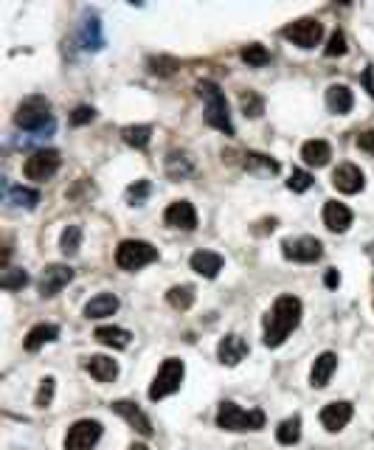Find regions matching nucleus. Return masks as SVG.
Masks as SVG:
<instances>
[{"label": "nucleus", "instance_id": "1", "mask_svg": "<svg viewBox=\"0 0 374 450\" xmlns=\"http://www.w3.org/2000/svg\"><path fill=\"white\" fill-rule=\"evenodd\" d=\"M298 324H302V302L295 295H279L270 313L265 316V346H281Z\"/></svg>", "mask_w": 374, "mask_h": 450}, {"label": "nucleus", "instance_id": "2", "mask_svg": "<svg viewBox=\"0 0 374 450\" xmlns=\"http://www.w3.org/2000/svg\"><path fill=\"white\" fill-rule=\"evenodd\" d=\"M197 93L205 99V124L226 132V135H234V121H231V113H228V102H226V93L219 91L217 82H200L197 85Z\"/></svg>", "mask_w": 374, "mask_h": 450}, {"label": "nucleus", "instance_id": "3", "mask_svg": "<svg viewBox=\"0 0 374 450\" xmlns=\"http://www.w3.org/2000/svg\"><path fill=\"white\" fill-rule=\"evenodd\" d=\"M217 428L222 430H259L265 428V414L259 408H240L237 403H222L217 411Z\"/></svg>", "mask_w": 374, "mask_h": 450}, {"label": "nucleus", "instance_id": "4", "mask_svg": "<svg viewBox=\"0 0 374 450\" xmlns=\"http://www.w3.org/2000/svg\"><path fill=\"white\" fill-rule=\"evenodd\" d=\"M183 374H186V366L180 357H166L155 374L153 386H149V400L158 403L175 391H180V383H183Z\"/></svg>", "mask_w": 374, "mask_h": 450}, {"label": "nucleus", "instance_id": "5", "mask_svg": "<svg viewBox=\"0 0 374 450\" xmlns=\"http://www.w3.org/2000/svg\"><path fill=\"white\" fill-rule=\"evenodd\" d=\"M15 124L20 130H29V132H40L42 127H51V102L45 96H29L20 102L17 113H15Z\"/></svg>", "mask_w": 374, "mask_h": 450}, {"label": "nucleus", "instance_id": "6", "mask_svg": "<svg viewBox=\"0 0 374 450\" xmlns=\"http://www.w3.org/2000/svg\"><path fill=\"white\" fill-rule=\"evenodd\" d=\"M155 259H158V248L143 242V240H124L116 248V265L121 270H138L149 262H155Z\"/></svg>", "mask_w": 374, "mask_h": 450}, {"label": "nucleus", "instance_id": "7", "mask_svg": "<svg viewBox=\"0 0 374 450\" xmlns=\"http://www.w3.org/2000/svg\"><path fill=\"white\" fill-rule=\"evenodd\" d=\"M99 439H102V422L99 419H79L65 433V450H91Z\"/></svg>", "mask_w": 374, "mask_h": 450}, {"label": "nucleus", "instance_id": "8", "mask_svg": "<svg viewBox=\"0 0 374 450\" xmlns=\"http://www.w3.org/2000/svg\"><path fill=\"white\" fill-rule=\"evenodd\" d=\"M293 45H298V48H315L318 42H321V37H324V26L315 20V17H302V20H295V23H290V26H284V31H281Z\"/></svg>", "mask_w": 374, "mask_h": 450}, {"label": "nucleus", "instance_id": "9", "mask_svg": "<svg viewBox=\"0 0 374 450\" xmlns=\"http://www.w3.org/2000/svg\"><path fill=\"white\" fill-rule=\"evenodd\" d=\"M56 169H59V153L56 149H40V153L29 155L26 164H23V175L29 180H37V183L51 180L56 175Z\"/></svg>", "mask_w": 374, "mask_h": 450}, {"label": "nucleus", "instance_id": "10", "mask_svg": "<svg viewBox=\"0 0 374 450\" xmlns=\"http://www.w3.org/2000/svg\"><path fill=\"white\" fill-rule=\"evenodd\" d=\"M281 254L293 262H315L324 254V245L315 237H298V240H284Z\"/></svg>", "mask_w": 374, "mask_h": 450}, {"label": "nucleus", "instance_id": "11", "mask_svg": "<svg viewBox=\"0 0 374 450\" xmlns=\"http://www.w3.org/2000/svg\"><path fill=\"white\" fill-rule=\"evenodd\" d=\"M70 281H73V267H68V265H45V270L40 276V295L51 298Z\"/></svg>", "mask_w": 374, "mask_h": 450}, {"label": "nucleus", "instance_id": "12", "mask_svg": "<svg viewBox=\"0 0 374 450\" xmlns=\"http://www.w3.org/2000/svg\"><path fill=\"white\" fill-rule=\"evenodd\" d=\"M164 222L169 228H180V231H194L197 228V211L189 200H175L166 214H164Z\"/></svg>", "mask_w": 374, "mask_h": 450}, {"label": "nucleus", "instance_id": "13", "mask_svg": "<svg viewBox=\"0 0 374 450\" xmlns=\"http://www.w3.org/2000/svg\"><path fill=\"white\" fill-rule=\"evenodd\" d=\"M332 186H335L341 194H357V192L366 186V178H363V172H360L354 164H341V166L332 172Z\"/></svg>", "mask_w": 374, "mask_h": 450}, {"label": "nucleus", "instance_id": "14", "mask_svg": "<svg viewBox=\"0 0 374 450\" xmlns=\"http://www.w3.org/2000/svg\"><path fill=\"white\" fill-rule=\"evenodd\" d=\"M113 411H116L118 417H124L141 436H153V422H149V417H146L135 403H130V400H116V403H113Z\"/></svg>", "mask_w": 374, "mask_h": 450}, {"label": "nucleus", "instance_id": "15", "mask_svg": "<svg viewBox=\"0 0 374 450\" xmlns=\"http://www.w3.org/2000/svg\"><path fill=\"white\" fill-rule=\"evenodd\" d=\"M338 368V355L335 352H321L313 363V371H310V386L313 389H324L329 380H332V374Z\"/></svg>", "mask_w": 374, "mask_h": 450}, {"label": "nucleus", "instance_id": "16", "mask_svg": "<svg viewBox=\"0 0 374 450\" xmlns=\"http://www.w3.org/2000/svg\"><path fill=\"white\" fill-rule=\"evenodd\" d=\"M352 414H354L352 403H329V405H324V411H321V425H324L327 430L335 433V430H341V428L349 425Z\"/></svg>", "mask_w": 374, "mask_h": 450}, {"label": "nucleus", "instance_id": "17", "mask_svg": "<svg viewBox=\"0 0 374 450\" xmlns=\"http://www.w3.org/2000/svg\"><path fill=\"white\" fill-rule=\"evenodd\" d=\"M245 355H248V343L240 335H226L217 346V357L226 366H237L240 360H245Z\"/></svg>", "mask_w": 374, "mask_h": 450}, {"label": "nucleus", "instance_id": "18", "mask_svg": "<svg viewBox=\"0 0 374 450\" xmlns=\"http://www.w3.org/2000/svg\"><path fill=\"white\" fill-rule=\"evenodd\" d=\"M324 225H327L332 234H343L349 225H352V211H349L343 203L329 200V203L324 205Z\"/></svg>", "mask_w": 374, "mask_h": 450}, {"label": "nucleus", "instance_id": "19", "mask_svg": "<svg viewBox=\"0 0 374 450\" xmlns=\"http://www.w3.org/2000/svg\"><path fill=\"white\" fill-rule=\"evenodd\" d=\"M85 368H88L91 378H96L99 383H113V380L118 378V363H116L113 357H107V355H93V357H88V360H85Z\"/></svg>", "mask_w": 374, "mask_h": 450}, {"label": "nucleus", "instance_id": "20", "mask_svg": "<svg viewBox=\"0 0 374 450\" xmlns=\"http://www.w3.org/2000/svg\"><path fill=\"white\" fill-rule=\"evenodd\" d=\"M192 270L194 273H200L203 279H214L219 270H222V256L219 254H214V251H197V254H192Z\"/></svg>", "mask_w": 374, "mask_h": 450}, {"label": "nucleus", "instance_id": "21", "mask_svg": "<svg viewBox=\"0 0 374 450\" xmlns=\"http://www.w3.org/2000/svg\"><path fill=\"white\" fill-rule=\"evenodd\" d=\"M302 158H304V164H310V166H327L329 158H332V146H329L324 138H313V141H307V143L302 146Z\"/></svg>", "mask_w": 374, "mask_h": 450}, {"label": "nucleus", "instance_id": "22", "mask_svg": "<svg viewBox=\"0 0 374 450\" xmlns=\"http://www.w3.org/2000/svg\"><path fill=\"white\" fill-rule=\"evenodd\" d=\"M118 310V298L113 293H99L85 304V318H107Z\"/></svg>", "mask_w": 374, "mask_h": 450}, {"label": "nucleus", "instance_id": "23", "mask_svg": "<svg viewBox=\"0 0 374 450\" xmlns=\"http://www.w3.org/2000/svg\"><path fill=\"white\" fill-rule=\"evenodd\" d=\"M354 104V96L346 85H329L327 88V107L335 113V116H346Z\"/></svg>", "mask_w": 374, "mask_h": 450}, {"label": "nucleus", "instance_id": "24", "mask_svg": "<svg viewBox=\"0 0 374 450\" xmlns=\"http://www.w3.org/2000/svg\"><path fill=\"white\" fill-rule=\"evenodd\" d=\"M93 338H96L99 343L110 346V349H127L132 335H130L127 329H121V327H99Z\"/></svg>", "mask_w": 374, "mask_h": 450}, {"label": "nucleus", "instance_id": "25", "mask_svg": "<svg viewBox=\"0 0 374 450\" xmlns=\"http://www.w3.org/2000/svg\"><path fill=\"white\" fill-rule=\"evenodd\" d=\"M56 335H59V329H56L54 324H37V327L26 335V349H29V352H37V349H42L45 343L56 341Z\"/></svg>", "mask_w": 374, "mask_h": 450}, {"label": "nucleus", "instance_id": "26", "mask_svg": "<svg viewBox=\"0 0 374 450\" xmlns=\"http://www.w3.org/2000/svg\"><path fill=\"white\" fill-rule=\"evenodd\" d=\"M192 172H194V164H192L189 153H172V155L166 158V175H169L172 180H183V178H189Z\"/></svg>", "mask_w": 374, "mask_h": 450}, {"label": "nucleus", "instance_id": "27", "mask_svg": "<svg viewBox=\"0 0 374 450\" xmlns=\"http://www.w3.org/2000/svg\"><path fill=\"white\" fill-rule=\"evenodd\" d=\"M121 138L124 143L135 146V149H146L149 146V138H153V127H146V124H130L121 130Z\"/></svg>", "mask_w": 374, "mask_h": 450}, {"label": "nucleus", "instance_id": "28", "mask_svg": "<svg viewBox=\"0 0 374 450\" xmlns=\"http://www.w3.org/2000/svg\"><path fill=\"white\" fill-rule=\"evenodd\" d=\"M166 298H169V304H172L175 310L186 313V310L194 304V287H192V284H175V287H169Z\"/></svg>", "mask_w": 374, "mask_h": 450}, {"label": "nucleus", "instance_id": "29", "mask_svg": "<svg viewBox=\"0 0 374 450\" xmlns=\"http://www.w3.org/2000/svg\"><path fill=\"white\" fill-rule=\"evenodd\" d=\"M59 248L65 256H77L79 248H82V228L79 225H68L62 231V240H59Z\"/></svg>", "mask_w": 374, "mask_h": 450}, {"label": "nucleus", "instance_id": "30", "mask_svg": "<svg viewBox=\"0 0 374 450\" xmlns=\"http://www.w3.org/2000/svg\"><path fill=\"white\" fill-rule=\"evenodd\" d=\"M276 439H279L281 444H295L298 439H302V417H290V419H284V422L279 425V430H276Z\"/></svg>", "mask_w": 374, "mask_h": 450}, {"label": "nucleus", "instance_id": "31", "mask_svg": "<svg viewBox=\"0 0 374 450\" xmlns=\"http://www.w3.org/2000/svg\"><path fill=\"white\" fill-rule=\"evenodd\" d=\"M29 284V273L23 267H3V273H0V287L3 290H23Z\"/></svg>", "mask_w": 374, "mask_h": 450}, {"label": "nucleus", "instance_id": "32", "mask_svg": "<svg viewBox=\"0 0 374 450\" xmlns=\"http://www.w3.org/2000/svg\"><path fill=\"white\" fill-rule=\"evenodd\" d=\"M242 62L248 68H262V65L270 62V54H267V48L262 42H251V45L242 48Z\"/></svg>", "mask_w": 374, "mask_h": 450}, {"label": "nucleus", "instance_id": "33", "mask_svg": "<svg viewBox=\"0 0 374 450\" xmlns=\"http://www.w3.org/2000/svg\"><path fill=\"white\" fill-rule=\"evenodd\" d=\"M6 194H9V203H15V205H23V208H34V205L40 203V194H37L34 189H23V186H9V189H6Z\"/></svg>", "mask_w": 374, "mask_h": 450}, {"label": "nucleus", "instance_id": "34", "mask_svg": "<svg viewBox=\"0 0 374 450\" xmlns=\"http://www.w3.org/2000/svg\"><path fill=\"white\" fill-rule=\"evenodd\" d=\"M82 45H85V48H93V51H99V48L104 45L102 26H99V20H96V17H93V20H88V23L82 26Z\"/></svg>", "mask_w": 374, "mask_h": 450}, {"label": "nucleus", "instance_id": "35", "mask_svg": "<svg viewBox=\"0 0 374 450\" xmlns=\"http://www.w3.org/2000/svg\"><path fill=\"white\" fill-rule=\"evenodd\" d=\"M242 164H245V169H262V172H270V175L279 172V164L270 155H262V153H245Z\"/></svg>", "mask_w": 374, "mask_h": 450}, {"label": "nucleus", "instance_id": "36", "mask_svg": "<svg viewBox=\"0 0 374 450\" xmlns=\"http://www.w3.org/2000/svg\"><path fill=\"white\" fill-rule=\"evenodd\" d=\"M146 65H149L153 73H158V77H172V73L180 68V62L172 59V56H149Z\"/></svg>", "mask_w": 374, "mask_h": 450}, {"label": "nucleus", "instance_id": "37", "mask_svg": "<svg viewBox=\"0 0 374 450\" xmlns=\"http://www.w3.org/2000/svg\"><path fill=\"white\" fill-rule=\"evenodd\" d=\"M240 104H242V113L251 116V118H256V116L265 113V102H262L254 91H242V93H240Z\"/></svg>", "mask_w": 374, "mask_h": 450}, {"label": "nucleus", "instance_id": "38", "mask_svg": "<svg viewBox=\"0 0 374 450\" xmlns=\"http://www.w3.org/2000/svg\"><path fill=\"white\" fill-rule=\"evenodd\" d=\"M310 186H313V175H310V172H304V169H293L290 180H287V189H290V192L302 194V192H307Z\"/></svg>", "mask_w": 374, "mask_h": 450}, {"label": "nucleus", "instance_id": "39", "mask_svg": "<svg viewBox=\"0 0 374 450\" xmlns=\"http://www.w3.org/2000/svg\"><path fill=\"white\" fill-rule=\"evenodd\" d=\"M54 389H56V380H54V378H45V380L40 383V391H37V397H34V405H37V408H48L51 400H54Z\"/></svg>", "mask_w": 374, "mask_h": 450}, {"label": "nucleus", "instance_id": "40", "mask_svg": "<svg viewBox=\"0 0 374 450\" xmlns=\"http://www.w3.org/2000/svg\"><path fill=\"white\" fill-rule=\"evenodd\" d=\"M146 194H149V180H138V183H132L127 189V203L130 205H141L146 200Z\"/></svg>", "mask_w": 374, "mask_h": 450}, {"label": "nucleus", "instance_id": "41", "mask_svg": "<svg viewBox=\"0 0 374 450\" xmlns=\"http://www.w3.org/2000/svg\"><path fill=\"white\" fill-rule=\"evenodd\" d=\"M324 54L327 56H343L346 54V37H343V31H332L329 45L324 48Z\"/></svg>", "mask_w": 374, "mask_h": 450}, {"label": "nucleus", "instance_id": "42", "mask_svg": "<svg viewBox=\"0 0 374 450\" xmlns=\"http://www.w3.org/2000/svg\"><path fill=\"white\" fill-rule=\"evenodd\" d=\"M93 116H96V110H93V107H88V104H79L77 110L70 113V124H73V127H82V124H91V121H93Z\"/></svg>", "mask_w": 374, "mask_h": 450}, {"label": "nucleus", "instance_id": "43", "mask_svg": "<svg viewBox=\"0 0 374 450\" xmlns=\"http://www.w3.org/2000/svg\"><path fill=\"white\" fill-rule=\"evenodd\" d=\"M357 146L363 149V153L374 155V130H366V132H360V135H357Z\"/></svg>", "mask_w": 374, "mask_h": 450}, {"label": "nucleus", "instance_id": "44", "mask_svg": "<svg viewBox=\"0 0 374 450\" xmlns=\"http://www.w3.org/2000/svg\"><path fill=\"white\" fill-rule=\"evenodd\" d=\"M324 281H327V287H338L341 284V273L338 270H327V279Z\"/></svg>", "mask_w": 374, "mask_h": 450}, {"label": "nucleus", "instance_id": "45", "mask_svg": "<svg viewBox=\"0 0 374 450\" xmlns=\"http://www.w3.org/2000/svg\"><path fill=\"white\" fill-rule=\"evenodd\" d=\"M366 251H368V256H371V262H374V242H371V245H368Z\"/></svg>", "mask_w": 374, "mask_h": 450}, {"label": "nucleus", "instance_id": "46", "mask_svg": "<svg viewBox=\"0 0 374 450\" xmlns=\"http://www.w3.org/2000/svg\"><path fill=\"white\" fill-rule=\"evenodd\" d=\"M130 450H149V447H146V444H132Z\"/></svg>", "mask_w": 374, "mask_h": 450}]
</instances>
